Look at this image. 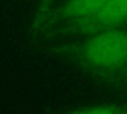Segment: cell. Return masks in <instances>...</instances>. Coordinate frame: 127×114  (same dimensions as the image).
I'll list each match as a JSON object with an SVG mask.
<instances>
[{
  "label": "cell",
  "instance_id": "1",
  "mask_svg": "<svg viewBox=\"0 0 127 114\" xmlns=\"http://www.w3.org/2000/svg\"><path fill=\"white\" fill-rule=\"evenodd\" d=\"M104 85L127 90V25L43 48Z\"/></svg>",
  "mask_w": 127,
  "mask_h": 114
},
{
  "label": "cell",
  "instance_id": "2",
  "mask_svg": "<svg viewBox=\"0 0 127 114\" xmlns=\"http://www.w3.org/2000/svg\"><path fill=\"white\" fill-rule=\"evenodd\" d=\"M127 25V0H106L85 18L54 27L37 39L45 41H69Z\"/></svg>",
  "mask_w": 127,
  "mask_h": 114
},
{
  "label": "cell",
  "instance_id": "3",
  "mask_svg": "<svg viewBox=\"0 0 127 114\" xmlns=\"http://www.w3.org/2000/svg\"><path fill=\"white\" fill-rule=\"evenodd\" d=\"M106 0H65L60 5L52 6L46 12L35 16L33 34H40L63 24L80 20L93 13Z\"/></svg>",
  "mask_w": 127,
  "mask_h": 114
},
{
  "label": "cell",
  "instance_id": "4",
  "mask_svg": "<svg viewBox=\"0 0 127 114\" xmlns=\"http://www.w3.org/2000/svg\"><path fill=\"white\" fill-rule=\"evenodd\" d=\"M72 112L80 114H127V106L118 104H99L80 107L74 109Z\"/></svg>",
  "mask_w": 127,
  "mask_h": 114
},
{
  "label": "cell",
  "instance_id": "5",
  "mask_svg": "<svg viewBox=\"0 0 127 114\" xmlns=\"http://www.w3.org/2000/svg\"><path fill=\"white\" fill-rule=\"evenodd\" d=\"M55 1L56 0H40L35 16H39L44 12H46L48 9H50L52 6L55 5Z\"/></svg>",
  "mask_w": 127,
  "mask_h": 114
}]
</instances>
